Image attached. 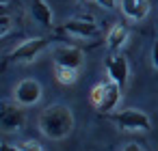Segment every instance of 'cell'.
I'll list each match as a JSON object with an SVG mask.
<instances>
[{"label":"cell","instance_id":"cell-1","mask_svg":"<svg viewBox=\"0 0 158 151\" xmlns=\"http://www.w3.org/2000/svg\"><path fill=\"white\" fill-rule=\"evenodd\" d=\"M39 129L50 140H61L74 129V114L63 104H52L39 114Z\"/></svg>","mask_w":158,"mask_h":151},{"label":"cell","instance_id":"cell-2","mask_svg":"<svg viewBox=\"0 0 158 151\" xmlns=\"http://www.w3.org/2000/svg\"><path fill=\"white\" fill-rule=\"evenodd\" d=\"M121 99V86L113 80L100 82L91 89V104L98 108V112H110L117 108Z\"/></svg>","mask_w":158,"mask_h":151},{"label":"cell","instance_id":"cell-3","mask_svg":"<svg viewBox=\"0 0 158 151\" xmlns=\"http://www.w3.org/2000/svg\"><path fill=\"white\" fill-rule=\"evenodd\" d=\"M113 121L121 129H128V132H147L152 127L149 117L143 110H136V108H128V110H121V112L113 114Z\"/></svg>","mask_w":158,"mask_h":151},{"label":"cell","instance_id":"cell-4","mask_svg":"<svg viewBox=\"0 0 158 151\" xmlns=\"http://www.w3.org/2000/svg\"><path fill=\"white\" fill-rule=\"evenodd\" d=\"M46 48H48V39H46V37H35V39L24 41L22 46H18V48L9 54V58L15 61V63H31V61H35Z\"/></svg>","mask_w":158,"mask_h":151},{"label":"cell","instance_id":"cell-5","mask_svg":"<svg viewBox=\"0 0 158 151\" xmlns=\"http://www.w3.org/2000/svg\"><path fill=\"white\" fill-rule=\"evenodd\" d=\"M41 84L33 78H26L22 82H18L15 91H13V97H15V104L20 106H35L39 99H41Z\"/></svg>","mask_w":158,"mask_h":151},{"label":"cell","instance_id":"cell-6","mask_svg":"<svg viewBox=\"0 0 158 151\" xmlns=\"http://www.w3.org/2000/svg\"><path fill=\"white\" fill-rule=\"evenodd\" d=\"M85 61V54L80 48L74 46H63L59 50H54V65L56 67H69V69H80Z\"/></svg>","mask_w":158,"mask_h":151},{"label":"cell","instance_id":"cell-7","mask_svg":"<svg viewBox=\"0 0 158 151\" xmlns=\"http://www.w3.org/2000/svg\"><path fill=\"white\" fill-rule=\"evenodd\" d=\"M106 71H108V78H110L113 82H117L121 89L126 86L130 67H128V61H126L121 54H113V56L106 58Z\"/></svg>","mask_w":158,"mask_h":151},{"label":"cell","instance_id":"cell-8","mask_svg":"<svg viewBox=\"0 0 158 151\" xmlns=\"http://www.w3.org/2000/svg\"><path fill=\"white\" fill-rule=\"evenodd\" d=\"M26 123V114L20 106H11V104H5L2 106V112H0V125L7 132H13V129H22Z\"/></svg>","mask_w":158,"mask_h":151},{"label":"cell","instance_id":"cell-9","mask_svg":"<svg viewBox=\"0 0 158 151\" xmlns=\"http://www.w3.org/2000/svg\"><path fill=\"white\" fill-rule=\"evenodd\" d=\"M65 30L76 37H98L100 35L98 24H93L89 20H69V22H65Z\"/></svg>","mask_w":158,"mask_h":151},{"label":"cell","instance_id":"cell-10","mask_svg":"<svg viewBox=\"0 0 158 151\" xmlns=\"http://www.w3.org/2000/svg\"><path fill=\"white\" fill-rule=\"evenodd\" d=\"M121 11L130 20H143L149 11V2L147 0H121Z\"/></svg>","mask_w":158,"mask_h":151},{"label":"cell","instance_id":"cell-11","mask_svg":"<svg viewBox=\"0 0 158 151\" xmlns=\"http://www.w3.org/2000/svg\"><path fill=\"white\" fill-rule=\"evenodd\" d=\"M31 13H33V18H35L37 24H41L46 28L52 26V9H50V5L46 2V0H33Z\"/></svg>","mask_w":158,"mask_h":151},{"label":"cell","instance_id":"cell-12","mask_svg":"<svg viewBox=\"0 0 158 151\" xmlns=\"http://www.w3.org/2000/svg\"><path fill=\"white\" fill-rule=\"evenodd\" d=\"M126 41H128V28H126L123 24L113 26L110 33H108V37H106V46H108V50L117 52V50H121V46H123Z\"/></svg>","mask_w":158,"mask_h":151},{"label":"cell","instance_id":"cell-13","mask_svg":"<svg viewBox=\"0 0 158 151\" xmlns=\"http://www.w3.org/2000/svg\"><path fill=\"white\" fill-rule=\"evenodd\" d=\"M56 80L61 84H74L78 80V69H69V67H56Z\"/></svg>","mask_w":158,"mask_h":151},{"label":"cell","instance_id":"cell-14","mask_svg":"<svg viewBox=\"0 0 158 151\" xmlns=\"http://www.w3.org/2000/svg\"><path fill=\"white\" fill-rule=\"evenodd\" d=\"M20 149H22V151H44V147H41L37 140H26V142L20 145Z\"/></svg>","mask_w":158,"mask_h":151},{"label":"cell","instance_id":"cell-15","mask_svg":"<svg viewBox=\"0 0 158 151\" xmlns=\"http://www.w3.org/2000/svg\"><path fill=\"white\" fill-rule=\"evenodd\" d=\"M9 28H11V18L5 13L2 18H0V37H5L9 33Z\"/></svg>","mask_w":158,"mask_h":151},{"label":"cell","instance_id":"cell-16","mask_svg":"<svg viewBox=\"0 0 158 151\" xmlns=\"http://www.w3.org/2000/svg\"><path fill=\"white\" fill-rule=\"evenodd\" d=\"M152 63H154V67L158 69V41H156L154 48H152Z\"/></svg>","mask_w":158,"mask_h":151},{"label":"cell","instance_id":"cell-17","mask_svg":"<svg viewBox=\"0 0 158 151\" xmlns=\"http://www.w3.org/2000/svg\"><path fill=\"white\" fill-rule=\"evenodd\" d=\"M95 2L104 9H115V0H95Z\"/></svg>","mask_w":158,"mask_h":151},{"label":"cell","instance_id":"cell-18","mask_svg":"<svg viewBox=\"0 0 158 151\" xmlns=\"http://www.w3.org/2000/svg\"><path fill=\"white\" fill-rule=\"evenodd\" d=\"M121 151H143V147H141V145H136V142H128Z\"/></svg>","mask_w":158,"mask_h":151},{"label":"cell","instance_id":"cell-19","mask_svg":"<svg viewBox=\"0 0 158 151\" xmlns=\"http://www.w3.org/2000/svg\"><path fill=\"white\" fill-rule=\"evenodd\" d=\"M0 151H22L20 147H13V145H2L0 147Z\"/></svg>","mask_w":158,"mask_h":151},{"label":"cell","instance_id":"cell-20","mask_svg":"<svg viewBox=\"0 0 158 151\" xmlns=\"http://www.w3.org/2000/svg\"><path fill=\"white\" fill-rule=\"evenodd\" d=\"M80 2H87V0H80Z\"/></svg>","mask_w":158,"mask_h":151}]
</instances>
